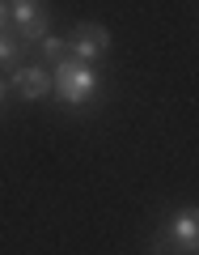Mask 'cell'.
<instances>
[{
    "label": "cell",
    "instance_id": "cell-6",
    "mask_svg": "<svg viewBox=\"0 0 199 255\" xmlns=\"http://www.w3.org/2000/svg\"><path fill=\"white\" fill-rule=\"evenodd\" d=\"M21 55H26V43L0 30V68H17V60H21Z\"/></svg>",
    "mask_w": 199,
    "mask_h": 255
},
{
    "label": "cell",
    "instance_id": "cell-3",
    "mask_svg": "<svg viewBox=\"0 0 199 255\" xmlns=\"http://www.w3.org/2000/svg\"><path fill=\"white\" fill-rule=\"evenodd\" d=\"M106 51H110V30L98 26V21H85V26H76V34L68 38V60L89 64V60H98V55H106Z\"/></svg>",
    "mask_w": 199,
    "mask_h": 255
},
{
    "label": "cell",
    "instance_id": "cell-10",
    "mask_svg": "<svg viewBox=\"0 0 199 255\" xmlns=\"http://www.w3.org/2000/svg\"><path fill=\"white\" fill-rule=\"evenodd\" d=\"M4 94H9V85H4V77H0V107H4Z\"/></svg>",
    "mask_w": 199,
    "mask_h": 255
},
{
    "label": "cell",
    "instance_id": "cell-5",
    "mask_svg": "<svg viewBox=\"0 0 199 255\" xmlns=\"http://www.w3.org/2000/svg\"><path fill=\"white\" fill-rule=\"evenodd\" d=\"M9 90H17L26 102H43V98H51V73L47 68H13Z\"/></svg>",
    "mask_w": 199,
    "mask_h": 255
},
{
    "label": "cell",
    "instance_id": "cell-1",
    "mask_svg": "<svg viewBox=\"0 0 199 255\" xmlns=\"http://www.w3.org/2000/svg\"><path fill=\"white\" fill-rule=\"evenodd\" d=\"M51 94L64 107H89L98 94V73L81 60H60L51 73Z\"/></svg>",
    "mask_w": 199,
    "mask_h": 255
},
{
    "label": "cell",
    "instance_id": "cell-7",
    "mask_svg": "<svg viewBox=\"0 0 199 255\" xmlns=\"http://www.w3.org/2000/svg\"><path fill=\"white\" fill-rule=\"evenodd\" d=\"M38 51H43V60H68V38H55V34H43L38 38Z\"/></svg>",
    "mask_w": 199,
    "mask_h": 255
},
{
    "label": "cell",
    "instance_id": "cell-2",
    "mask_svg": "<svg viewBox=\"0 0 199 255\" xmlns=\"http://www.w3.org/2000/svg\"><path fill=\"white\" fill-rule=\"evenodd\" d=\"M9 21L21 30V43H38V38L47 34V21H51V13H47L43 0H9Z\"/></svg>",
    "mask_w": 199,
    "mask_h": 255
},
{
    "label": "cell",
    "instance_id": "cell-9",
    "mask_svg": "<svg viewBox=\"0 0 199 255\" xmlns=\"http://www.w3.org/2000/svg\"><path fill=\"white\" fill-rule=\"evenodd\" d=\"M4 21H9V4L0 0V30H4Z\"/></svg>",
    "mask_w": 199,
    "mask_h": 255
},
{
    "label": "cell",
    "instance_id": "cell-4",
    "mask_svg": "<svg viewBox=\"0 0 199 255\" xmlns=\"http://www.w3.org/2000/svg\"><path fill=\"white\" fill-rule=\"evenodd\" d=\"M165 234H170V243L178 247V251L195 255V243H199V213H195V209H178L170 221H165Z\"/></svg>",
    "mask_w": 199,
    "mask_h": 255
},
{
    "label": "cell",
    "instance_id": "cell-8",
    "mask_svg": "<svg viewBox=\"0 0 199 255\" xmlns=\"http://www.w3.org/2000/svg\"><path fill=\"white\" fill-rule=\"evenodd\" d=\"M153 255H182V251H178V247L170 243V234L161 230V234H157V243H153Z\"/></svg>",
    "mask_w": 199,
    "mask_h": 255
}]
</instances>
